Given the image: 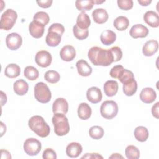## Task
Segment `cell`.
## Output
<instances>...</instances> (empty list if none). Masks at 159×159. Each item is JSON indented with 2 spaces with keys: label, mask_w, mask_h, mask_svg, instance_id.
I'll use <instances>...</instances> for the list:
<instances>
[{
  "label": "cell",
  "mask_w": 159,
  "mask_h": 159,
  "mask_svg": "<svg viewBox=\"0 0 159 159\" xmlns=\"http://www.w3.org/2000/svg\"><path fill=\"white\" fill-rule=\"evenodd\" d=\"M44 25L36 21H32L29 25L30 34L35 39L42 37L44 33Z\"/></svg>",
  "instance_id": "cell-14"
},
{
  "label": "cell",
  "mask_w": 159,
  "mask_h": 159,
  "mask_svg": "<svg viewBox=\"0 0 159 159\" xmlns=\"http://www.w3.org/2000/svg\"><path fill=\"white\" fill-rule=\"evenodd\" d=\"M143 20L152 27H158L159 26L158 15L153 11H147L143 16Z\"/></svg>",
  "instance_id": "cell-19"
},
{
  "label": "cell",
  "mask_w": 159,
  "mask_h": 159,
  "mask_svg": "<svg viewBox=\"0 0 159 159\" xmlns=\"http://www.w3.org/2000/svg\"><path fill=\"white\" fill-rule=\"evenodd\" d=\"M91 107L85 102L81 103L78 107V116L82 120H87L91 116Z\"/></svg>",
  "instance_id": "cell-25"
},
{
  "label": "cell",
  "mask_w": 159,
  "mask_h": 159,
  "mask_svg": "<svg viewBox=\"0 0 159 159\" xmlns=\"http://www.w3.org/2000/svg\"><path fill=\"white\" fill-rule=\"evenodd\" d=\"M94 1V4H102L105 1Z\"/></svg>",
  "instance_id": "cell-52"
},
{
  "label": "cell",
  "mask_w": 159,
  "mask_h": 159,
  "mask_svg": "<svg viewBox=\"0 0 159 159\" xmlns=\"http://www.w3.org/2000/svg\"><path fill=\"white\" fill-rule=\"evenodd\" d=\"M78 73L82 76H88L92 73V68L84 60H80L76 63Z\"/></svg>",
  "instance_id": "cell-20"
},
{
  "label": "cell",
  "mask_w": 159,
  "mask_h": 159,
  "mask_svg": "<svg viewBox=\"0 0 159 159\" xmlns=\"http://www.w3.org/2000/svg\"><path fill=\"white\" fill-rule=\"evenodd\" d=\"M123 92L124 94L127 96H133L137 91V83L135 79L132 80V81L123 84L122 87Z\"/></svg>",
  "instance_id": "cell-30"
},
{
  "label": "cell",
  "mask_w": 159,
  "mask_h": 159,
  "mask_svg": "<svg viewBox=\"0 0 159 159\" xmlns=\"http://www.w3.org/2000/svg\"><path fill=\"white\" fill-rule=\"evenodd\" d=\"M103 158V157L98 153H86L85 155L83 156L81 158Z\"/></svg>",
  "instance_id": "cell-46"
},
{
  "label": "cell",
  "mask_w": 159,
  "mask_h": 159,
  "mask_svg": "<svg viewBox=\"0 0 159 159\" xmlns=\"http://www.w3.org/2000/svg\"><path fill=\"white\" fill-rule=\"evenodd\" d=\"M138 2L141 6H146L149 5L152 2V1H150H150L149 0H138Z\"/></svg>",
  "instance_id": "cell-48"
},
{
  "label": "cell",
  "mask_w": 159,
  "mask_h": 159,
  "mask_svg": "<svg viewBox=\"0 0 159 159\" xmlns=\"http://www.w3.org/2000/svg\"><path fill=\"white\" fill-rule=\"evenodd\" d=\"M157 98L155 91L152 88L147 87L143 88L140 94V100L145 104L152 103Z\"/></svg>",
  "instance_id": "cell-13"
},
{
  "label": "cell",
  "mask_w": 159,
  "mask_h": 159,
  "mask_svg": "<svg viewBox=\"0 0 159 159\" xmlns=\"http://www.w3.org/2000/svg\"><path fill=\"white\" fill-rule=\"evenodd\" d=\"M100 112L104 118L112 119L115 117L118 113V106L114 101H106L103 102L101 106Z\"/></svg>",
  "instance_id": "cell-6"
},
{
  "label": "cell",
  "mask_w": 159,
  "mask_h": 159,
  "mask_svg": "<svg viewBox=\"0 0 159 159\" xmlns=\"http://www.w3.org/2000/svg\"><path fill=\"white\" fill-rule=\"evenodd\" d=\"M1 135H2V132H3L2 130H4V132H5L6 130V126L4 125L3 122H1Z\"/></svg>",
  "instance_id": "cell-51"
},
{
  "label": "cell",
  "mask_w": 159,
  "mask_h": 159,
  "mask_svg": "<svg viewBox=\"0 0 159 159\" xmlns=\"http://www.w3.org/2000/svg\"><path fill=\"white\" fill-rule=\"evenodd\" d=\"M54 126V132L58 136H63L70 131V125L65 114L61 113L54 114L52 119Z\"/></svg>",
  "instance_id": "cell-3"
},
{
  "label": "cell",
  "mask_w": 159,
  "mask_h": 159,
  "mask_svg": "<svg viewBox=\"0 0 159 159\" xmlns=\"http://www.w3.org/2000/svg\"><path fill=\"white\" fill-rule=\"evenodd\" d=\"M83 147L80 143L71 142L66 148V153L70 158H76L82 152Z\"/></svg>",
  "instance_id": "cell-17"
},
{
  "label": "cell",
  "mask_w": 159,
  "mask_h": 159,
  "mask_svg": "<svg viewBox=\"0 0 159 159\" xmlns=\"http://www.w3.org/2000/svg\"><path fill=\"white\" fill-rule=\"evenodd\" d=\"M61 35L58 33L49 31L45 38V41L47 44L50 47H56L61 42Z\"/></svg>",
  "instance_id": "cell-24"
},
{
  "label": "cell",
  "mask_w": 159,
  "mask_h": 159,
  "mask_svg": "<svg viewBox=\"0 0 159 159\" xmlns=\"http://www.w3.org/2000/svg\"><path fill=\"white\" fill-rule=\"evenodd\" d=\"M42 158L43 159H56L57 154L53 149L48 148L43 151L42 153Z\"/></svg>",
  "instance_id": "cell-43"
},
{
  "label": "cell",
  "mask_w": 159,
  "mask_h": 159,
  "mask_svg": "<svg viewBox=\"0 0 159 159\" xmlns=\"http://www.w3.org/2000/svg\"><path fill=\"white\" fill-rule=\"evenodd\" d=\"M118 83L114 80H108L104 84V91L108 97L115 96L118 91Z\"/></svg>",
  "instance_id": "cell-21"
},
{
  "label": "cell",
  "mask_w": 159,
  "mask_h": 159,
  "mask_svg": "<svg viewBox=\"0 0 159 159\" xmlns=\"http://www.w3.org/2000/svg\"><path fill=\"white\" fill-rule=\"evenodd\" d=\"M14 91L19 96L25 95L29 89L28 83L24 80L20 79L14 83Z\"/></svg>",
  "instance_id": "cell-22"
},
{
  "label": "cell",
  "mask_w": 159,
  "mask_h": 159,
  "mask_svg": "<svg viewBox=\"0 0 159 159\" xmlns=\"http://www.w3.org/2000/svg\"><path fill=\"white\" fill-rule=\"evenodd\" d=\"M1 158H11V156L10 153L6 150H1Z\"/></svg>",
  "instance_id": "cell-47"
},
{
  "label": "cell",
  "mask_w": 159,
  "mask_h": 159,
  "mask_svg": "<svg viewBox=\"0 0 159 159\" xmlns=\"http://www.w3.org/2000/svg\"><path fill=\"white\" fill-rule=\"evenodd\" d=\"M94 5L93 0H77L75 2V6L78 10L84 12L91 10Z\"/></svg>",
  "instance_id": "cell-31"
},
{
  "label": "cell",
  "mask_w": 159,
  "mask_h": 159,
  "mask_svg": "<svg viewBox=\"0 0 159 159\" xmlns=\"http://www.w3.org/2000/svg\"><path fill=\"white\" fill-rule=\"evenodd\" d=\"M158 49V43L155 40H150L145 42L142 48V53L146 57L154 55Z\"/></svg>",
  "instance_id": "cell-15"
},
{
  "label": "cell",
  "mask_w": 159,
  "mask_h": 159,
  "mask_svg": "<svg viewBox=\"0 0 159 159\" xmlns=\"http://www.w3.org/2000/svg\"><path fill=\"white\" fill-rule=\"evenodd\" d=\"M124 70V68L122 65H116L111 68V70L110 71V75L112 78L118 79L119 78V76H120V75L122 74Z\"/></svg>",
  "instance_id": "cell-40"
},
{
  "label": "cell",
  "mask_w": 159,
  "mask_h": 159,
  "mask_svg": "<svg viewBox=\"0 0 159 159\" xmlns=\"http://www.w3.org/2000/svg\"><path fill=\"white\" fill-rule=\"evenodd\" d=\"M53 1L52 0H40L37 1L38 5L42 8H48L51 6Z\"/></svg>",
  "instance_id": "cell-44"
},
{
  "label": "cell",
  "mask_w": 159,
  "mask_h": 159,
  "mask_svg": "<svg viewBox=\"0 0 159 159\" xmlns=\"http://www.w3.org/2000/svg\"><path fill=\"white\" fill-rule=\"evenodd\" d=\"M34 96L37 101L40 103L48 102L52 98V94L48 86L43 83H37L34 87Z\"/></svg>",
  "instance_id": "cell-4"
},
{
  "label": "cell",
  "mask_w": 159,
  "mask_h": 159,
  "mask_svg": "<svg viewBox=\"0 0 159 159\" xmlns=\"http://www.w3.org/2000/svg\"><path fill=\"white\" fill-rule=\"evenodd\" d=\"M148 29L142 24H135L133 25L129 32L132 38H143L148 34Z\"/></svg>",
  "instance_id": "cell-12"
},
{
  "label": "cell",
  "mask_w": 159,
  "mask_h": 159,
  "mask_svg": "<svg viewBox=\"0 0 159 159\" xmlns=\"http://www.w3.org/2000/svg\"><path fill=\"white\" fill-rule=\"evenodd\" d=\"M118 79L122 84H125L132 81L135 78L134 73L131 71L128 70L127 69H124Z\"/></svg>",
  "instance_id": "cell-38"
},
{
  "label": "cell",
  "mask_w": 159,
  "mask_h": 159,
  "mask_svg": "<svg viewBox=\"0 0 159 159\" xmlns=\"http://www.w3.org/2000/svg\"><path fill=\"white\" fill-rule=\"evenodd\" d=\"M158 106H159V102H157L155 103L152 108V114L153 117H155L156 119L159 118V114H158Z\"/></svg>",
  "instance_id": "cell-45"
},
{
  "label": "cell",
  "mask_w": 159,
  "mask_h": 159,
  "mask_svg": "<svg viewBox=\"0 0 159 159\" xmlns=\"http://www.w3.org/2000/svg\"><path fill=\"white\" fill-rule=\"evenodd\" d=\"M123 158V157L119 153H114L109 157V158Z\"/></svg>",
  "instance_id": "cell-50"
},
{
  "label": "cell",
  "mask_w": 159,
  "mask_h": 159,
  "mask_svg": "<svg viewBox=\"0 0 159 159\" xmlns=\"http://www.w3.org/2000/svg\"><path fill=\"white\" fill-rule=\"evenodd\" d=\"M4 74L7 77L10 78H16L20 74V68L17 64H9L5 68Z\"/></svg>",
  "instance_id": "cell-26"
},
{
  "label": "cell",
  "mask_w": 159,
  "mask_h": 159,
  "mask_svg": "<svg viewBox=\"0 0 159 159\" xmlns=\"http://www.w3.org/2000/svg\"><path fill=\"white\" fill-rule=\"evenodd\" d=\"M125 154L129 159H137L140 157V151L134 145H128L125 150Z\"/></svg>",
  "instance_id": "cell-33"
},
{
  "label": "cell",
  "mask_w": 159,
  "mask_h": 159,
  "mask_svg": "<svg viewBox=\"0 0 159 159\" xmlns=\"http://www.w3.org/2000/svg\"><path fill=\"white\" fill-rule=\"evenodd\" d=\"M49 31H53V32H57L62 36V35L65 31V28L62 24H59V23H55V24H52L49 27V28L48 29V32H49Z\"/></svg>",
  "instance_id": "cell-42"
},
{
  "label": "cell",
  "mask_w": 159,
  "mask_h": 159,
  "mask_svg": "<svg viewBox=\"0 0 159 159\" xmlns=\"http://www.w3.org/2000/svg\"><path fill=\"white\" fill-rule=\"evenodd\" d=\"M17 18V12L11 9H8L3 12L1 17L0 29L5 30L11 29Z\"/></svg>",
  "instance_id": "cell-5"
},
{
  "label": "cell",
  "mask_w": 159,
  "mask_h": 159,
  "mask_svg": "<svg viewBox=\"0 0 159 159\" xmlns=\"http://www.w3.org/2000/svg\"><path fill=\"white\" fill-rule=\"evenodd\" d=\"M44 78L45 80L50 83H56L60 80V74L55 70H48L45 73Z\"/></svg>",
  "instance_id": "cell-37"
},
{
  "label": "cell",
  "mask_w": 159,
  "mask_h": 159,
  "mask_svg": "<svg viewBox=\"0 0 159 159\" xmlns=\"http://www.w3.org/2000/svg\"><path fill=\"white\" fill-rule=\"evenodd\" d=\"M88 57L96 66H107L114 62V57L110 49H103L99 47H91L88 51Z\"/></svg>",
  "instance_id": "cell-1"
},
{
  "label": "cell",
  "mask_w": 159,
  "mask_h": 159,
  "mask_svg": "<svg viewBox=\"0 0 159 159\" xmlns=\"http://www.w3.org/2000/svg\"><path fill=\"white\" fill-rule=\"evenodd\" d=\"M92 17L96 23L101 24L105 23L107 20L109 15L106 10L102 8H99L93 11Z\"/></svg>",
  "instance_id": "cell-18"
},
{
  "label": "cell",
  "mask_w": 159,
  "mask_h": 159,
  "mask_svg": "<svg viewBox=\"0 0 159 159\" xmlns=\"http://www.w3.org/2000/svg\"><path fill=\"white\" fill-rule=\"evenodd\" d=\"M87 99L93 104L99 102L102 98V94L101 89L95 86L89 88L86 92Z\"/></svg>",
  "instance_id": "cell-10"
},
{
  "label": "cell",
  "mask_w": 159,
  "mask_h": 159,
  "mask_svg": "<svg viewBox=\"0 0 159 159\" xmlns=\"http://www.w3.org/2000/svg\"><path fill=\"white\" fill-rule=\"evenodd\" d=\"M91 24L89 16L84 12H81L76 19V25L81 29H88Z\"/></svg>",
  "instance_id": "cell-27"
},
{
  "label": "cell",
  "mask_w": 159,
  "mask_h": 159,
  "mask_svg": "<svg viewBox=\"0 0 159 159\" xmlns=\"http://www.w3.org/2000/svg\"><path fill=\"white\" fill-rule=\"evenodd\" d=\"M117 2L118 7L122 10L127 11L131 9L133 7V1L132 0H118Z\"/></svg>",
  "instance_id": "cell-39"
},
{
  "label": "cell",
  "mask_w": 159,
  "mask_h": 159,
  "mask_svg": "<svg viewBox=\"0 0 159 159\" xmlns=\"http://www.w3.org/2000/svg\"><path fill=\"white\" fill-rule=\"evenodd\" d=\"M73 32L75 37L79 40H84L88 37V29H81L76 24L73 27Z\"/></svg>",
  "instance_id": "cell-36"
},
{
  "label": "cell",
  "mask_w": 159,
  "mask_h": 159,
  "mask_svg": "<svg viewBox=\"0 0 159 159\" xmlns=\"http://www.w3.org/2000/svg\"><path fill=\"white\" fill-rule=\"evenodd\" d=\"M100 39L104 45H110L116 41V35L115 32L111 30H106L101 33Z\"/></svg>",
  "instance_id": "cell-23"
},
{
  "label": "cell",
  "mask_w": 159,
  "mask_h": 159,
  "mask_svg": "<svg viewBox=\"0 0 159 159\" xmlns=\"http://www.w3.org/2000/svg\"><path fill=\"white\" fill-rule=\"evenodd\" d=\"M24 76L30 81L35 80L38 78L39 73L37 69L32 66H27L24 69Z\"/></svg>",
  "instance_id": "cell-32"
},
{
  "label": "cell",
  "mask_w": 159,
  "mask_h": 159,
  "mask_svg": "<svg viewBox=\"0 0 159 159\" xmlns=\"http://www.w3.org/2000/svg\"><path fill=\"white\" fill-rule=\"evenodd\" d=\"M22 43V37L17 33H11L7 35L6 38V44L8 48L11 50L19 49Z\"/></svg>",
  "instance_id": "cell-8"
},
{
  "label": "cell",
  "mask_w": 159,
  "mask_h": 159,
  "mask_svg": "<svg viewBox=\"0 0 159 159\" xmlns=\"http://www.w3.org/2000/svg\"><path fill=\"white\" fill-rule=\"evenodd\" d=\"M60 56L63 61H70L75 58L76 56V50L71 45H65L61 49Z\"/></svg>",
  "instance_id": "cell-16"
},
{
  "label": "cell",
  "mask_w": 159,
  "mask_h": 159,
  "mask_svg": "<svg viewBox=\"0 0 159 159\" xmlns=\"http://www.w3.org/2000/svg\"><path fill=\"white\" fill-rule=\"evenodd\" d=\"M52 60L51 54L46 50L39 51L35 57V61L39 66L46 68L48 66Z\"/></svg>",
  "instance_id": "cell-9"
},
{
  "label": "cell",
  "mask_w": 159,
  "mask_h": 159,
  "mask_svg": "<svg viewBox=\"0 0 159 159\" xmlns=\"http://www.w3.org/2000/svg\"><path fill=\"white\" fill-rule=\"evenodd\" d=\"M33 20L39 22L45 26L48 23L50 17L47 13L43 11H40L35 14L33 17Z\"/></svg>",
  "instance_id": "cell-35"
},
{
  "label": "cell",
  "mask_w": 159,
  "mask_h": 159,
  "mask_svg": "<svg viewBox=\"0 0 159 159\" xmlns=\"http://www.w3.org/2000/svg\"><path fill=\"white\" fill-rule=\"evenodd\" d=\"M114 57V62L118 61L121 60L122 57V52L119 47H113L110 49Z\"/></svg>",
  "instance_id": "cell-41"
},
{
  "label": "cell",
  "mask_w": 159,
  "mask_h": 159,
  "mask_svg": "<svg viewBox=\"0 0 159 159\" xmlns=\"http://www.w3.org/2000/svg\"><path fill=\"white\" fill-rule=\"evenodd\" d=\"M41 148L40 142L35 138H29L24 143V150L30 156L37 155L40 152Z\"/></svg>",
  "instance_id": "cell-7"
},
{
  "label": "cell",
  "mask_w": 159,
  "mask_h": 159,
  "mask_svg": "<svg viewBox=\"0 0 159 159\" xmlns=\"http://www.w3.org/2000/svg\"><path fill=\"white\" fill-rule=\"evenodd\" d=\"M134 134L137 140L140 142H145L148 137V131L147 129L143 126H139L136 127Z\"/></svg>",
  "instance_id": "cell-28"
},
{
  "label": "cell",
  "mask_w": 159,
  "mask_h": 159,
  "mask_svg": "<svg viewBox=\"0 0 159 159\" xmlns=\"http://www.w3.org/2000/svg\"><path fill=\"white\" fill-rule=\"evenodd\" d=\"M68 111V104L63 98H58L55 100L52 106V111L54 114L61 113L66 114Z\"/></svg>",
  "instance_id": "cell-11"
},
{
  "label": "cell",
  "mask_w": 159,
  "mask_h": 159,
  "mask_svg": "<svg viewBox=\"0 0 159 159\" xmlns=\"http://www.w3.org/2000/svg\"><path fill=\"white\" fill-rule=\"evenodd\" d=\"M29 128L40 137H47L50 132L49 125L40 116H34L28 122Z\"/></svg>",
  "instance_id": "cell-2"
},
{
  "label": "cell",
  "mask_w": 159,
  "mask_h": 159,
  "mask_svg": "<svg viewBox=\"0 0 159 159\" xmlns=\"http://www.w3.org/2000/svg\"><path fill=\"white\" fill-rule=\"evenodd\" d=\"M1 105L3 106L4 104H6V101H7V97H6V94L4 93L3 91H1Z\"/></svg>",
  "instance_id": "cell-49"
},
{
  "label": "cell",
  "mask_w": 159,
  "mask_h": 159,
  "mask_svg": "<svg viewBox=\"0 0 159 159\" xmlns=\"http://www.w3.org/2000/svg\"><path fill=\"white\" fill-rule=\"evenodd\" d=\"M113 24L117 30L123 31L126 30L129 25V20L126 17L120 16L115 19Z\"/></svg>",
  "instance_id": "cell-29"
},
{
  "label": "cell",
  "mask_w": 159,
  "mask_h": 159,
  "mask_svg": "<svg viewBox=\"0 0 159 159\" xmlns=\"http://www.w3.org/2000/svg\"><path fill=\"white\" fill-rule=\"evenodd\" d=\"M89 134L92 139L95 140H99L104 136V131L101 127L98 125H94L89 129Z\"/></svg>",
  "instance_id": "cell-34"
}]
</instances>
